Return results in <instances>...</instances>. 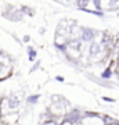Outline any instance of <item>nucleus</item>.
<instances>
[{"mask_svg": "<svg viewBox=\"0 0 119 125\" xmlns=\"http://www.w3.org/2000/svg\"><path fill=\"white\" fill-rule=\"evenodd\" d=\"M82 125H104L102 114L86 111V115H84L83 121H82Z\"/></svg>", "mask_w": 119, "mask_h": 125, "instance_id": "obj_1", "label": "nucleus"}, {"mask_svg": "<svg viewBox=\"0 0 119 125\" xmlns=\"http://www.w3.org/2000/svg\"><path fill=\"white\" fill-rule=\"evenodd\" d=\"M18 118H19V114L15 111V113H10V114H7V115L1 117L0 121H1L4 125H15L18 122Z\"/></svg>", "mask_w": 119, "mask_h": 125, "instance_id": "obj_2", "label": "nucleus"}, {"mask_svg": "<svg viewBox=\"0 0 119 125\" xmlns=\"http://www.w3.org/2000/svg\"><path fill=\"white\" fill-rule=\"evenodd\" d=\"M94 39V32L90 31V29H82V40L83 42H92Z\"/></svg>", "mask_w": 119, "mask_h": 125, "instance_id": "obj_3", "label": "nucleus"}, {"mask_svg": "<svg viewBox=\"0 0 119 125\" xmlns=\"http://www.w3.org/2000/svg\"><path fill=\"white\" fill-rule=\"evenodd\" d=\"M102 121H104V125H115V124H118L116 118L112 117L111 114H102Z\"/></svg>", "mask_w": 119, "mask_h": 125, "instance_id": "obj_4", "label": "nucleus"}, {"mask_svg": "<svg viewBox=\"0 0 119 125\" xmlns=\"http://www.w3.org/2000/svg\"><path fill=\"white\" fill-rule=\"evenodd\" d=\"M37 100H39V94H33V96H28L27 97V103H29V104H35Z\"/></svg>", "mask_w": 119, "mask_h": 125, "instance_id": "obj_5", "label": "nucleus"}, {"mask_svg": "<svg viewBox=\"0 0 119 125\" xmlns=\"http://www.w3.org/2000/svg\"><path fill=\"white\" fill-rule=\"evenodd\" d=\"M102 78H104V79H110L111 76H112V70H111V68H107L105 71L102 72Z\"/></svg>", "mask_w": 119, "mask_h": 125, "instance_id": "obj_6", "label": "nucleus"}, {"mask_svg": "<svg viewBox=\"0 0 119 125\" xmlns=\"http://www.w3.org/2000/svg\"><path fill=\"white\" fill-rule=\"evenodd\" d=\"M60 125H75V124H73V122H71L68 118H64V120L60 122Z\"/></svg>", "mask_w": 119, "mask_h": 125, "instance_id": "obj_7", "label": "nucleus"}, {"mask_svg": "<svg viewBox=\"0 0 119 125\" xmlns=\"http://www.w3.org/2000/svg\"><path fill=\"white\" fill-rule=\"evenodd\" d=\"M35 56H36V53L32 49H29V60H35Z\"/></svg>", "mask_w": 119, "mask_h": 125, "instance_id": "obj_8", "label": "nucleus"}, {"mask_svg": "<svg viewBox=\"0 0 119 125\" xmlns=\"http://www.w3.org/2000/svg\"><path fill=\"white\" fill-rule=\"evenodd\" d=\"M102 100H104V102H110V103H114V102H115L114 99H111V97H107V96H104V97H102Z\"/></svg>", "mask_w": 119, "mask_h": 125, "instance_id": "obj_9", "label": "nucleus"}, {"mask_svg": "<svg viewBox=\"0 0 119 125\" xmlns=\"http://www.w3.org/2000/svg\"><path fill=\"white\" fill-rule=\"evenodd\" d=\"M55 79H57V81H60V82H62V81H64V78H62V76H57Z\"/></svg>", "mask_w": 119, "mask_h": 125, "instance_id": "obj_10", "label": "nucleus"}, {"mask_svg": "<svg viewBox=\"0 0 119 125\" xmlns=\"http://www.w3.org/2000/svg\"><path fill=\"white\" fill-rule=\"evenodd\" d=\"M115 125H119V122H118V124H115Z\"/></svg>", "mask_w": 119, "mask_h": 125, "instance_id": "obj_11", "label": "nucleus"}]
</instances>
